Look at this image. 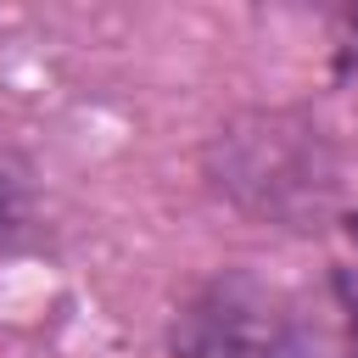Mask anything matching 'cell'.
I'll list each match as a JSON object with an SVG mask.
<instances>
[{
  "instance_id": "3957f363",
  "label": "cell",
  "mask_w": 358,
  "mask_h": 358,
  "mask_svg": "<svg viewBox=\"0 0 358 358\" xmlns=\"http://www.w3.org/2000/svg\"><path fill=\"white\" fill-rule=\"evenodd\" d=\"M39 185H34V168L0 145V252H22L39 241Z\"/></svg>"
},
{
  "instance_id": "5b68a950",
  "label": "cell",
  "mask_w": 358,
  "mask_h": 358,
  "mask_svg": "<svg viewBox=\"0 0 358 358\" xmlns=\"http://www.w3.org/2000/svg\"><path fill=\"white\" fill-rule=\"evenodd\" d=\"M358 78V6H341L330 17V84Z\"/></svg>"
},
{
  "instance_id": "277c9868",
  "label": "cell",
  "mask_w": 358,
  "mask_h": 358,
  "mask_svg": "<svg viewBox=\"0 0 358 358\" xmlns=\"http://www.w3.org/2000/svg\"><path fill=\"white\" fill-rule=\"evenodd\" d=\"M324 302H330V313H336L341 358H358V268L330 263V268H324Z\"/></svg>"
},
{
  "instance_id": "6da1fadb",
  "label": "cell",
  "mask_w": 358,
  "mask_h": 358,
  "mask_svg": "<svg viewBox=\"0 0 358 358\" xmlns=\"http://www.w3.org/2000/svg\"><path fill=\"white\" fill-rule=\"evenodd\" d=\"M201 185L246 224L313 235L341 218V151L308 106H241L196 151Z\"/></svg>"
},
{
  "instance_id": "7a4b0ae2",
  "label": "cell",
  "mask_w": 358,
  "mask_h": 358,
  "mask_svg": "<svg viewBox=\"0 0 358 358\" xmlns=\"http://www.w3.org/2000/svg\"><path fill=\"white\" fill-rule=\"evenodd\" d=\"M162 358H341V336L330 302L319 308L252 263H224L173 302Z\"/></svg>"
},
{
  "instance_id": "8992f818",
  "label": "cell",
  "mask_w": 358,
  "mask_h": 358,
  "mask_svg": "<svg viewBox=\"0 0 358 358\" xmlns=\"http://www.w3.org/2000/svg\"><path fill=\"white\" fill-rule=\"evenodd\" d=\"M336 229H341V235H347V246L358 252V201H352V207H341V218H336Z\"/></svg>"
}]
</instances>
